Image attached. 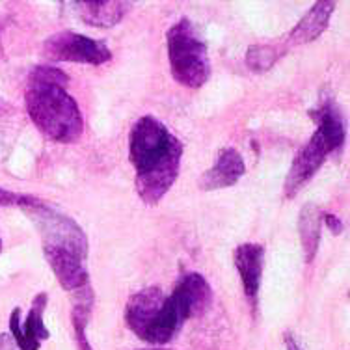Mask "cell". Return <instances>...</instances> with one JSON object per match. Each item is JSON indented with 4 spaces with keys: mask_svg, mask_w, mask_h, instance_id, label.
Segmentation results:
<instances>
[{
    "mask_svg": "<svg viewBox=\"0 0 350 350\" xmlns=\"http://www.w3.org/2000/svg\"><path fill=\"white\" fill-rule=\"evenodd\" d=\"M334 8H336V4L334 2H326V0L313 4V8L304 15L300 23L295 27V30L291 32V45H304V43L315 41L328 28L330 17L334 14Z\"/></svg>",
    "mask_w": 350,
    "mask_h": 350,
    "instance_id": "cell-14",
    "label": "cell"
},
{
    "mask_svg": "<svg viewBox=\"0 0 350 350\" xmlns=\"http://www.w3.org/2000/svg\"><path fill=\"white\" fill-rule=\"evenodd\" d=\"M45 259L51 265V270L64 291L75 297L77 308H92V289H90V274L81 256L60 246H43Z\"/></svg>",
    "mask_w": 350,
    "mask_h": 350,
    "instance_id": "cell-8",
    "label": "cell"
},
{
    "mask_svg": "<svg viewBox=\"0 0 350 350\" xmlns=\"http://www.w3.org/2000/svg\"><path fill=\"white\" fill-rule=\"evenodd\" d=\"M0 350H17L14 337L10 334H0Z\"/></svg>",
    "mask_w": 350,
    "mask_h": 350,
    "instance_id": "cell-20",
    "label": "cell"
},
{
    "mask_svg": "<svg viewBox=\"0 0 350 350\" xmlns=\"http://www.w3.org/2000/svg\"><path fill=\"white\" fill-rule=\"evenodd\" d=\"M129 157L136 172L138 198L157 205L179 177L183 144L155 116H144L131 131Z\"/></svg>",
    "mask_w": 350,
    "mask_h": 350,
    "instance_id": "cell-1",
    "label": "cell"
},
{
    "mask_svg": "<svg viewBox=\"0 0 350 350\" xmlns=\"http://www.w3.org/2000/svg\"><path fill=\"white\" fill-rule=\"evenodd\" d=\"M0 252H2V241H0Z\"/></svg>",
    "mask_w": 350,
    "mask_h": 350,
    "instance_id": "cell-23",
    "label": "cell"
},
{
    "mask_svg": "<svg viewBox=\"0 0 350 350\" xmlns=\"http://www.w3.org/2000/svg\"><path fill=\"white\" fill-rule=\"evenodd\" d=\"M300 241H302L304 261L311 262L315 259L321 244V228H323V211L315 205H306L300 213Z\"/></svg>",
    "mask_w": 350,
    "mask_h": 350,
    "instance_id": "cell-15",
    "label": "cell"
},
{
    "mask_svg": "<svg viewBox=\"0 0 350 350\" xmlns=\"http://www.w3.org/2000/svg\"><path fill=\"white\" fill-rule=\"evenodd\" d=\"M43 53L53 62H73L88 66H103L112 60V51L103 41L69 30L49 36L43 43Z\"/></svg>",
    "mask_w": 350,
    "mask_h": 350,
    "instance_id": "cell-7",
    "label": "cell"
},
{
    "mask_svg": "<svg viewBox=\"0 0 350 350\" xmlns=\"http://www.w3.org/2000/svg\"><path fill=\"white\" fill-rule=\"evenodd\" d=\"M170 71L185 88H202L211 77L209 51L200 30L189 19H181L168 30Z\"/></svg>",
    "mask_w": 350,
    "mask_h": 350,
    "instance_id": "cell-5",
    "label": "cell"
},
{
    "mask_svg": "<svg viewBox=\"0 0 350 350\" xmlns=\"http://www.w3.org/2000/svg\"><path fill=\"white\" fill-rule=\"evenodd\" d=\"M49 297L45 293H40L32 302V308L28 311L27 319H21V310L15 308L10 317V336L14 337L15 345L19 350H40L41 341L49 339V330L43 323V313L47 308Z\"/></svg>",
    "mask_w": 350,
    "mask_h": 350,
    "instance_id": "cell-9",
    "label": "cell"
},
{
    "mask_svg": "<svg viewBox=\"0 0 350 350\" xmlns=\"http://www.w3.org/2000/svg\"><path fill=\"white\" fill-rule=\"evenodd\" d=\"M311 116L317 123L315 135L293 159L289 174L285 179V196L293 198L306 183L321 170L326 157L343 146L345 123L332 101L321 103Z\"/></svg>",
    "mask_w": 350,
    "mask_h": 350,
    "instance_id": "cell-3",
    "label": "cell"
},
{
    "mask_svg": "<svg viewBox=\"0 0 350 350\" xmlns=\"http://www.w3.org/2000/svg\"><path fill=\"white\" fill-rule=\"evenodd\" d=\"M86 25L97 28H114L127 15L131 4L122 0H84L73 4Z\"/></svg>",
    "mask_w": 350,
    "mask_h": 350,
    "instance_id": "cell-13",
    "label": "cell"
},
{
    "mask_svg": "<svg viewBox=\"0 0 350 350\" xmlns=\"http://www.w3.org/2000/svg\"><path fill=\"white\" fill-rule=\"evenodd\" d=\"M88 308H77L75 306L73 311V326H75V336H77V343L81 350H92L90 343H88L86 337V323H88Z\"/></svg>",
    "mask_w": 350,
    "mask_h": 350,
    "instance_id": "cell-17",
    "label": "cell"
},
{
    "mask_svg": "<svg viewBox=\"0 0 350 350\" xmlns=\"http://www.w3.org/2000/svg\"><path fill=\"white\" fill-rule=\"evenodd\" d=\"M68 77L51 66L36 68L25 95L30 120L43 136L58 144H73L82 136L84 118L68 90Z\"/></svg>",
    "mask_w": 350,
    "mask_h": 350,
    "instance_id": "cell-2",
    "label": "cell"
},
{
    "mask_svg": "<svg viewBox=\"0 0 350 350\" xmlns=\"http://www.w3.org/2000/svg\"><path fill=\"white\" fill-rule=\"evenodd\" d=\"M246 172V164L241 153L233 148H226L216 157L213 168H209L200 179V189L205 192L211 190H220L233 187L241 181V177Z\"/></svg>",
    "mask_w": 350,
    "mask_h": 350,
    "instance_id": "cell-12",
    "label": "cell"
},
{
    "mask_svg": "<svg viewBox=\"0 0 350 350\" xmlns=\"http://www.w3.org/2000/svg\"><path fill=\"white\" fill-rule=\"evenodd\" d=\"M280 58V51L274 45H254L248 49L246 54V64L250 69H254L257 73L270 69Z\"/></svg>",
    "mask_w": 350,
    "mask_h": 350,
    "instance_id": "cell-16",
    "label": "cell"
},
{
    "mask_svg": "<svg viewBox=\"0 0 350 350\" xmlns=\"http://www.w3.org/2000/svg\"><path fill=\"white\" fill-rule=\"evenodd\" d=\"M170 298L174 300L175 308L181 313L183 319L189 321L209 310L213 304V289L202 274L190 272L179 280Z\"/></svg>",
    "mask_w": 350,
    "mask_h": 350,
    "instance_id": "cell-10",
    "label": "cell"
},
{
    "mask_svg": "<svg viewBox=\"0 0 350 350\" xmlns=\"http://www.w3.org/2000/svg\"><path fill=\"white\" fill-rule=\"evenodd\" d=\"M233 259H235L237 272L241 276V283H243V291L244 295H246V300L252 304V310H256L259 287H261L265 248H262L261 244L254 243L241 244L235 250Z\"/></svg>",
    "mask_w": 350,
    "mask_h": 350,
    "instance_id": "cell-11",
    "label": "cell"
},
{
    "mask_svg": "<svg viewBox=\"0 0 350 350\" xmlns=\"http://www.w3.org/2000/svg\"><path fill=\"white\" fill-rule=\"evenodd\" d=\"M146 350H168V349H146Z\"/></svg>",
    "mask_w": 350,
    "mask_h": 350,
    "instance_id": "cell-22",
    "label": "cell"
},
{
    "mask_svg": "<svg viewBox=\"0 0 350 350\" xmlns=\"http://www.w3.org/2000/svg\"><path fill=\"white\" fill-rule=\"evenodd\" d=\"M28 215L34 218L41 231L43 246H60V248L71 250L82 259L88 257V241L86 233L82 231L79 224L71 220L69 216L62 215L53 207H47L45 203L38 202L30 209H25Z\"/></svg>",
    "mask_w": 350,
    "mask_h": 350,
    "instance_id": "cell-6",
    "label": "cell"
},
{
    "mask_svg": "<svg viewBox=\"0 0 350 350\" xmlns=\"http://www.w3.org/2000/svg\"><path fill=\"white\" fill-rule=\"evenodd\" d=\"M40 202L34 196H25L17 194V192H12V190L0 189V205H6V207H21V209H30L32 205Z\"/></svg>",
    "mask_w": 350,
    "mask_h": 350,
    "instance_id": "cell-18",
    "label": "cell"
},
{
    "mask_svg": "<svg viewBox=\"0 0 350 350\" xmlns=\"http://www.w3.org/2000/svg\"><path fill=\"white\" fill-rule=\"evenodd\" d=\"M185 319L174 300L164 297L159 287H148L135 293L125 306V324L142 341L149 345L170 343L181 330Z\"/></svg>",
    "mask_w": 350,
    "mask_h": 350,
    "instance_id": "cell-4",
    "label": "cell"
},
{
    "mask_svg": "<svg viewBox=\"0 0 350 350\" xmlns=\"http://www.w3.org/2000/svg\"><path fill=\"white\" fill-rule=\"evenodd\" d=\"M285 347H287V350H300V349H298L297 341H295V339H293L289 334L285 336Z\"/></svg>",
    "mask_w": 350,
    "mask_h": 350,
    "instance_id": "cell-21",
    "label": "cell"
},
{
    "mask_svg": "<svg viewBox=\"0 0 350 350\" xmlns=\"http://www.w3.org/2000/svg\"><path fill=\"white\" fill-rule=\"evenodd\" d=\"M323 224L326 228H330L332 233H341V229H343L341 220L337 216L330 215V213H323Z\"/></svg>",
    "mask_w": 350,
    "mask_h": 350,
    "instance_id": "cell-19",
    "label": "cell"
}]
</instances>
